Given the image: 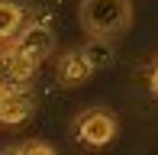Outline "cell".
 I'll return each instance as SVG.
<instances>
[{"instance_id":"8","label":"cell","mask_w":158,"mask_h":155,"mask_svg":"<svg viewBox=\"0 0 158 155\" xmlns=\"http://www.w3.org/2000/svg\"><path fill=\"white\" fill-rule=\"evenodd\" d=\"M3 68H6V74H10L13 81H19V84H23V81H29V78L35 74V68H39V65H32V61L19 58V55L10 48V52H6V58H3Z\"/></svg>"},{"instance_id":"2","label":"cell","mask_w":158,"mask_h":155,"mask_svg":"<svg viewBox=\"0 0 158 155\" xmlns=\"http://www.w3.org/2000/svg\"><path fill=\"white\" fill-rule=\"evenodd\" d=\"M116 116L110 113V110L103 107H90L84 110L81 116L74 119V136L81 139L84 145H90V149H103V145H110L113 139H116Z\"/></svg>"},{"instance_id":"7","label":"cell","mask_w":158,"mask_h":155,"mask_svg":"<svg viewBox=\"0 0 158 155\" xmlns=\"http://www.w3.org/2000/svg\"><path fill=\"white\" fill-rule=\"evenodd\" d=\"M81 55H84V61L90 65V71H100V68H106L113 61V48L106 45V42H97V39H90L87 45L81 48Z\"/></svg>"},{"instance_id":"9","label":"cell","mask_w":158,"mask_h":155,"mask_svg":"<svg viewBox=\"0 0 158 155\" xmlns=\"http://www.w3.org/2000/svg\"><path fill=\"white\" fill-rule=\"evenodd\" d=\"M19 152H23V155H58L52 145H45V142H26Z\"/></svg>"},{"instance_id":"11","label":"cell","mask_w":158,"mask_h":155,"mask_svg":"<svg viewBox=\"0 0 158 155\" xmlns=\"http://www.w3.org/2000/svg\"><path fill=\"white\" fill-rule=\"evenodd\" d=\"M152 90L158 94V65H155V71H152Z\"/></svg>"},{"instance_id":"6","label":"cell","mask_w":158,"mask_h":155,"mask_svg":"<svg viewBox=\"0 0 158 155\" xmlns=\"http://www.w3.org/2000/svg\"><path fill=\"white\" fill-rule=\"evenodd\" d=\"M19 26H23V10L16 3H10V0H0V42L16 36Z\"/></svg>"},{"instance_id":"4","label":"cell","mask_w":158,"mask_h":155,"mask_svg":"<svg viewBox=\"0 0 158 155\" xmlns=\"http://www.w3.org/2000/svg\"><path fill=\"white\" fill-rule=\"evenodd\" d=\"M55 74H58V81L64 87H77V84H87L94 71H90V65L84 61L81 48H74V52H64L58 58V65H55Z\"/></svg>"},{"instance_id":"3","label":"cell","mask_w":158,"mask_h":155,"mask_svg":"<svg viewBox=\"0 0 158 155\" xmlns=\"http://www.w3.org/2000/svg\"><path fill=\"white\" fill-rule=\"evenodd\" d=\"M52 48H55V32L48 29L45 23H32V26H26V29L16 36V42H13V52H16L19 58L32 61V65L45 61L48 55H52Z\"/></svg>"},{"instance_id":"10","label":"cell","mask_w":158,"mask_h":155,"mask_svg":"<svg viewBox=\"0 0 158 155\" xmlns=\"http://www.w3.org/2000/svg\"><path fill=\"white\" fill-rule=\"evenodd\" d=\"M0 155H23V152H19L16 145H6V149H0Z\"/></svg>"},{"instance_id":"1","label":"cell","mask_w":158,"mask_h":155,"mask_svg":"<svg viewBox=\"0 0 158 155\" xmlns=\"http://www.w3.org/2000/svg\"><path fill=\"white\" fill-rule=\"evenodd\" d=\"M81 26L90 39L106 42L132 26V0H81Z\"/></svg>"},{"instance_id":"5","label":"cell","mask_w":158,"mask_h":155,"mask_svg":"<svg viewBox=\"0 0 158 155\" xmlns=\"http://www.w3.org/2000/svg\"><path fill=\"white\" fill-rule=\"evenodd\" d=\"M32 113V100L23 90H6L0 100V126H16L23 119H29Z\"/></svg>"},{"instance_id":"12","label":"cell","mask_w":158,"mask_h":155,"mask_svg":"<svg viewBox=\"0 0 158 155\" xmlns=\"http://www.w3.org/2000/svg\"><path fill=\"white\" fill-rule=\"evenodd\" d=\"M3 94H6V87H3V84H0V100H3Z\"/></svg>"}]
</instances>
